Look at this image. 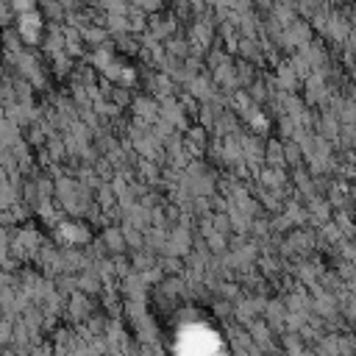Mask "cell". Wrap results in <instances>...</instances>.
<instances>
[{
	"mask_svg": "<svg viewBox=\"0 0 356 356\" xmlns=\"http://www.w3.org/2000/svg\"><path fill=\"white\" fill-rule=\"evenodd\" d=\"M178 345H181L184 350H189V353L211 350V348H217V337H214V331H209L206 325H186Z\"/></svg>",
	"mask_w": 356,
	"mask_h": 356,
	"instance_id": "1",
	"label": "cell"
}]
</instances>
